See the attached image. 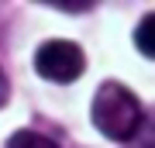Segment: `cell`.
<instances>
[{"mask_svg":"<svg viewBox=\"0 0 155 148\" xmlns=\"http://www.w3.org/2000/svg\"><path fill=\"white\" fill-rule=\"evenodd\" d=\"M4 148H59V145L52 141V138L38 134V131H14Z\"/></svg>","mask_w":155,"mask_h":148,"instance_id":"4","label":"cell"},{"mask_svg":"<svg viewBox=\"0 0 155 148\" xmlns=\"http://www.w3.org/2000/svg\"><path fill=\"white\" fill-rule=\"evenodd\" d=\"M7 97H11V83H7V76H4V69H0V107L7 104Z\"/></svg>","mask_w":155,"mask_h":148,"instance_id":"5","label":"cell"},{"mask_svg":"<svg viewBox=\"0 0 155 148\" xmlns=\"http://www.w3.org/2000/svg\"><path fill=\"white\" fill-rule=\"evenodd\" d=\"M134 45H138L141 55H148V59H155V11L145 14L138 28H134Z\"/></svg>","mask_w":155,"mask_h":148,"instance_id":"3","label":"cell"},{"mask_svg":"<svg viewBox=\"0 0 155 148\" xmlns=\"http://www.w3.org/2000/svg\"><path fill=\"white\" fill-rule=\"evenodd\" d=\"M35 69H38L41 79H52V83H72L83 76L86 69V59H83V48L72 41H62V38H52L38 45L35 52Z\"/></svg>","mask_w":155,"mask_h":148,"instance_id":"2","label":"cell"},{"mask_svg":"<svg viewBox=\"0 0 155 148\" xmlns=\"http://www.w3.org/2000/svg\"><path fill=\"white\" fill-rule=\"evenodd\" d=\"M90 117H93V127L110 141H131L145 127V110L138 104V97L114 79L100 83V90L93 93Z\"/></svg>","mask_w":155,"mask_h":148,"instance_id":"1","label":"cell"}]
</instances>
